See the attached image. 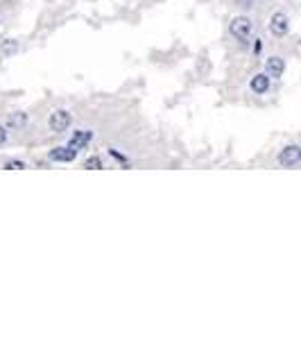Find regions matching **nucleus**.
<instances>
[{"instance_id": "obj_1", "label": "nucleus", "mask_w": 301, "mask_h": 340, "mask_svg": "<svg viewBox=\"0 0 301 340\" xmlns=\"http://www.w3.org/2000/svg\"><path fill=\"white\" fill-rule=\"evenodd\" d=\"M229 32L240 43H249V39L254 37V21L249 16H234L229 23Z\"/></svg>"}, {"instance_id": "obj_2", "label": "nucleus", "mask_w": 301, "mask_h": 340, "mask_svg": "<svg viewBox=\"0 0 301 340\" xmlns=\"http://www.w3.org/2000/svg\"><path fill=\"white\" fill-rule=\"evenodd\" d=\"M70 123H72V116L68 114L66 109H57V111H52V114H50V120H48V125H50V129H52L55 134L66 132V129L70 127Z\"/></svg>"}, {"instance_id": "obj_3", "label": "nucleus", "mask_w": 301, "mask_h": 340, "mask_svg": "<svg viewBox=\"0 0 301 340\" xmlns=\"http://www.w3.org/2000/svg\"><path fill=\"white\" fill-rule=\"evenodd\" d=\"M279 163L283 168H292L301 163V145H285L279 152Z\"/></svg>"}, {"instance_id": "obj_4", "label": "nucleus", "mask_w": 301, "mask_h": 340, "mask_svg": "<svg viewBox=\"0 0 301 340\" xmlns=\"http://www.w3.org/2000/svg\"><path fill=\"white\" fill-rule=\"evenodd\" d=\"M290 30V18H288V14H283V12H274L270 16V32L274 34V37H285Z\"/></svg>"}, {"instance_id": "obj_5", "label": "nucleus", "mask_w": 301, "mask_h": 340, "mask_svg": "<svg viewBox=\"0 0 301 340\" xmlns=\"http://www.w3.org/2000/svg\"><path fill=\"white\" fill-rule=\"evenodd\" d=\"M91 141H93V132H91V129H77V132H72L68 145H70L72 150H77V152H80V150L86 148Z\"/></svg>"}, {"instance_id": "obj_6", "label": "nucleus", "mask_w": 301, "mask_h": 340, "mask_svg": "<svg viewBox=\"0 0 301 340\" xmlns=\"http://www.w3.org/2000/svg\"><path fill=\"white\" fill-rule=\"evenodd\" d=\"M283 71H285V59H283V57L274 55V57H270V59L265 61V73H268L270 77H274V80H279V77L283 75Z\"/></svg>"}, {"instance_id": "obj_7", "label": "nucleus", "mask_w": 301, "mask_h": 340, "mask_svg": "<svg viewBox=\"0 0 301 340\" xmlns=\"http://www.w3.org/2000/svg\"><path fill=\"white\" fill-rule=\"evenodd\" d=\"M77 150H72L70 145H64V148H52L50 150V159L52 161H61V163H70L75 161Z\"/></svg>"}, {"instance_id": "obj_8", "label": "nucleus", "mask_w": 301, "mask_h": 340, "mask_svg": "<svg viewBox=\"0 0 301 340\" xmlns=\"http://www.w3.org/2000/svg\"><path fill=\"white\" fill-rule=\"evenodd\" d=\"M249 89L254 91L256 95H263L270 91V75L268 73H258V75H254L249 80Z\"/></svg>"}, {"instance_id": "obj_9", "label": "nucleus", "mask_w": 301, "mask_h": 340, "mask_svg": "<svg viewBox=\"0 0 301 340\" xmlns=\"http://www.w3.org/2000/svg\"><path fill=\"white\" fill-rule=\"evenodd\" d=\"M27 125V114L23 111H14V114L7 116V127L9 129H23Z\"/></svg>"}, {"instance_id": "obj_10", "label": "nucleus", "mask_w": 301, "mask_h": 340, "mask_svg": "<svg viewBox=\"0 0 301 340\" xmlns=\"http://www.w3.org/2000/svg\"><path fill=\"white\" fill-rule=\"evenodd\" d=\"M0 52H3L5 57L16 55V52H18V41H14V39H5V41L0 43Z\"/></svg>"}, {"instance_id": "obj_11", "label": "nucleus", "mask_w": 301, "mask_h": 340, "mask_svg": "<svg viewBox=\"0 0 301 340\" xmlns=\"http://www.w3.org/2000/svg\"><path fill=\"white\" fill-rule=\"evenodd\" d=\"M5 170H25V161H16V159H9V161H5Z\"/></svg>"}, {"instance_id": "obj_12", "label": "nucleus", "mask_w": 301, "mask_h": 340, "mask_svg": "<svg viewBox=\"0 0 301 340\" xmlns=\"http://www.w3.org/2000/svg\"><path fill=\"white\" fill-rule=\"evenodd\" d=\"M84 168H91V170H100L102 168V159L100 157H91L84 161Z\"/></svg>"}, {"instance_id": "obj_13", "label": "nucleus", "mask_w": 301, "mask_h": 340, "mask_svg": "<svg viewBox=\"0 0 301 340\" xmlns=\"http://www.w3.org/2000/svg\"><path fill=\"white\" fill-rule=\"evenodd\" d=\"M5 143H7V129L0 125V145H5Z\"/></svg>"}, {"instance_id": "obj_14", "label": "nucleus", "mask_w": 301, "mask_h": 340, "mask_svg": "<svg viewBox=\"0 0 301 340\" xmlns=\"http://www.w3.org/2000/svg\"><path fill=\"white\" fill-rule=\"evenodd\" d=\"M242 3H245V7H249V5H251V0H242Z\"/></svg>"}]
</instances>
